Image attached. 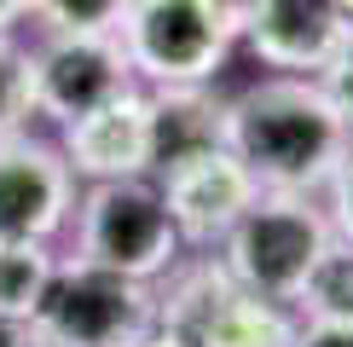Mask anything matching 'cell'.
<instances>
[{"instance_id":"obj_1","label":"cell","mask_w":353,"mask_h":347,"mask_svg":"<svg viewBox=\"0 0 353 347\" xmlns=\"http://www.w3.org/2000/svg\"><path fill=\"white\" fill-rule=\"evenodd\" d=\"M226 151L261 191L319 197L347 162L353 127L313 76H272L226 98Z\"/></svg>"},{"instance_id":"obj_2","label":"cell","mask_w":353,"mask_h":347,"mask_svg":"<svg viewBox=\"0 0 353 347\" xmlns=\"http://www.w3.org/2000/svg\"><path fill=\"white\" fill-rule=\"evenodd\" d=\"M330 238H336V226L319 209V197L261 191L243 209V220L220 238L214 260L232 272L238 289H249L261 301H278V307H296L307 272L319 266V255L330 249Z\"/></svg>"},{"instance_id":"obj_3","label":"cell","mask_w":353,"mask_h":347,"mask_svg":"<svg viewBox=\"0 0 353 347\" xmlns=\"http://www.w3.org/2000/svg\"><path fill=\"white\" fill-rule=\"evenodd\" d=\"M47 347H134L157 324V289L145 278L110 272L99 260H52V278L29 313Z\"/></svg>"},{"instance_id":"obj_4","label":"cell","mask_w":353,"mask_h":347,"mask_svg":"<svg viewBox=\"0 0 353 347\" xmlns=\"http://www.w3.org/2000/svg\"><path fill=\"white\" fill-rule=\"evenodd\" d=\"M76 255L128 278H163L180 260V231L151 174L139 180H99L76 209Z\"/></svg>"},{"instance_id":"obj_5","label":"cell","mask_w":353,"mask_h":347,"mask_svg":"<svg viewBox=\"0 0 353 347\" xmlns=\"http://www.w3.org/2000/svg\"><path fill=\"white\" fill-rule=\"evenodd\" d=\"M116 35L145 81H214L232 52V35L209 0H134Z\"/></svg>"},{"instance_id":"obj_6","label":"cell","mask_w":353,"mask_h":347,"mask_svg":"<svg viewBox=\"0 0 353 347\" xmlns=\"http://www.w3.org/2000/svg\"><path fill=\"white\" fill-rule=\"evenodd\" d=\"M29 58H35V116L52 122H76L134 87V58L116 29H52L47 47Z\"/></svg>"},{"instance_id":"obj_7","label":"cell","mask_w":353,"mask_h":347,"mask_svg":"<svg viewBox=\"0 0 353 347\" xmlns=\"http://www.w3.org/2000/svg\"><path fill=\"white\" fill-rule=\"evenodd\" d=\"M76 209V174L64 151L6 134L0 139V243H47Z\"/></svg>"},{"instance_id":"obj_8","label":"cell","mask_w":353,"mask_h":347,"mask_svg":"<svg viewBox=\"0 0 353 347\" xmlns=\"http://www.w3.org/2000/svg\"><path fill=\"white\" fill-rule=\"evenodd\" d=\"M151 180L168 202V220L180 231V243H220L243 220V209L261 197V185L249 180V168L226 145H214L203 156H185V162L151 174Z\"/></svg>"},{"instance_id":"obj_9","label":"cell","mask_w":353,"mask_h":347,"mask_svg":"<svg viewBox=\"0 0 353 347\" xmlns=\"http://www.w3.org/2000/svg\"><path fill=\"white\" fill-rule=\"evenodd\" d=\"M64 162L81 180H139L151 174V110H145V93L128 87L110 105L64 122Z\"/></svg>"},{"instance_id":"obj_10","label":"cell","mask_w":353,"mask_h":347,"mask_svg":"<svg viewBox=\"0 0 353 347\" xmlns=\"http://www.w3.org/2000/svg\"><path fill=\"white\" fill-rule=\"evenodd\" d=\"M342 35H347V18H342L336 0H261V12H255L243 41L267 70L319 76Z\"/></svg>"},{"instance_id":"obj_11","label":"cell","mask_w":353,"mask_h":347,"mask_svg":"<svg viewBox=\"0 0 353 347\" xmlns=\"http://www.w3.org/2000/svg\"><path fill=\"white\" fill-rule=\"evenodd\" d=\"M145 110H151V174L226 145V98H214L209 81H157L145 93Z\"/></svg>"},{"instance_id":"obj_12","label":"cell","mask_w":353,"mask_h":347,"mask_svg":"<svg viewBox=\"0 0 353 347\" xmlns=\"http://www.w3.org/2000/svg\"><path fill=\"white\" fill-rule=\"evenodd\" d=\"M290 341H296L290 307L261 301V295H249V289H232V295L220 301V313L197 336V347H290Z\"/></svg>"},{"instance_id":"obj_13","label":"cell","mask_w":353,"mask_h":347,"mask_svg":"<svg viewBox=\"0 0 353 347\" xmlns=\"http://www.w3.org/2000/svg\"><path fill=\"white\" fill-rule=\"evenodd\" d=\"M296 307H301V318L353 324V243H347V238H330V249L319 255L313 272H307Z\"/></svg>"},{"instance_id":"obj_14","label":"cell","mask_w":353,"mask_h":347,"mask_svg":"<svg viewBox=\"0 0 353 347\" xmlns=\"http://www.w3.org/2000/svg\"><path fill=\"white\" fill-rule=\"evenodd\" d=\"M52 278L47 243H0V318H29Z\"/></svg>"},{"instance_id":"obj_15","label":"cell","mask_w":353,"mask_h":347,"mask_svg":"<svg viewBox=\"0 0 353 347\" xmlns=\"http://www.w3.org/2000/svg\"><path fill=\"white\" fill-rule=\"evenodd\" d=\"M29 116H35V58L0 29V139L23 134Z\"/></svg>"},{"instance_id":"obj_16","label":"cell","mask_w":353,"mask_h":347,"mask_svg":"<svg viewBox=\"0 0 353 347\" xmlns=\"http://www.w3.org/2000/svg\"><path fill=\"white\" fill-rule=\"evenodd\" d=\"M134 0H29V12H41L47 29H122Z\"/></svg>"},{"instance_id":"obj_17","label":"cell","mask_w":353,"mask_h":347,"mask_svg":"<svg viewBox=\"0 0 353 347\" xmlns=\"http://www.w3.org/2000/svg\"><path fill=\"white\" fill-rule=\"evenodd\" d=\"M313 81L330 93V105L342 110V116H347V127H353V23H347V35L336 41V52L325 58V70H319Z\"/></svg>"},{"instance_id":"obj_18","label":"cell","mask_w":353,"mask_h":347,"mask_svg":"<svg viewBox=\"0 0 353 347\" xmlns=\"http://www.w3.org/2000/svg\"><path fill=\"white\" fill-rule=\"evenodd\" d=\"M325 191H330V226H336V238H347L353 243V151H347V162L342 168H336V180L325 185Z\"/></svg>"},{"instance_id":"obj_19","label":"cell","mask_w":353,"mask_h":347,"mask_svg":"<svg viewBox=\"0 0 353 347\" xmlns=\"http://www.w3.org/2000/svg\"><path fill=\"white\" fill-rule=\"evenodd\" d=\"M290 347H353V324L307 318V324H296V341H290Z\"/></svg>"},{"instance_id":"obj_20","label":"cell","mask_w":353,"mask_h":347,"mask_svg":"<svg viewBox=\"0 0 353 347\" xmlns=\"http://www.w3.org/2000/svg\"><path fill=\"white\" fill-rule=\"evenodd\" d=\"M209 12H214L220 23H226V35L238 41V35H249V23H255L261 0H209Z\"/></svg>"},{"instance_id":"obj_21","label":"cell","mask_w":353,"mask_h":347,"mask_svg":"<svg viewBox=\"0 0 353 347\" xmlns=\"http://www.w3.org/2000/svg\"><path fill=\"white\" fill-rule=\"evenodd\" d=\"M0 347H47L29 318H0Z\"/></svg>"},{"instance_id":"obj_22","label":"cell","mask_w":353,"mask_h":347,"mask_svg":"<svg viewBox=\"0 0 353 347\" xmlns=\"http://www.w3.org/2000/svg\"><path fill=\"white\" fill-rule=\"evenodd\" d=\"M23 6H29V0H0V29H6L12 18H18V12H23Z\"/></svg>"},{"instance_id":"obj_23","label":"cell","mask_w":353,"mask_h":347,"mask_svg":"<svg viewBox=\"0 0 353 347\" xmlns=\"http://www.w3.org/2000/svg\"><path fill=\"white\" fill-rule=\"evenodd\" d=\"M336 6H342V18H347V23H353V0H336Z\"/></svg>"}]
</instances>
